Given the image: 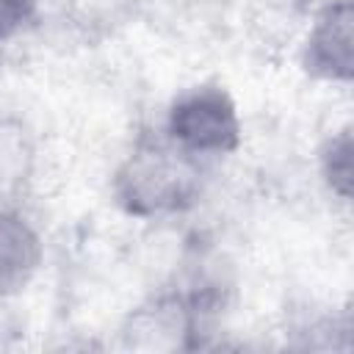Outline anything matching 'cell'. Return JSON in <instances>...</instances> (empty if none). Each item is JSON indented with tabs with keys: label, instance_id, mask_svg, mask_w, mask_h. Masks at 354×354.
Segmentation results:
<instances>
[{
	"label": "cell",
	"instance_id": "cell-1",
	"mask_svg": "<svg viewBox=\"0 0 354 354\" xmlns=\"http://www.w3.org/2000/svg\"><path fill=\"white\" fill-rule=\"evenodd\" d=\"M113 194L127 213L141 218L185 210L199 196L196 158L171 141H144L119 166Z\"/></svg>",
	"mask_w": 354,
	"mask_h": 354
},
{
	"label": "cell",
	"instance_id": "cell-2",
	"mask_svg": "<svg viewBox=\"0 0 354 354\" xmlns=\"http://www.w3.org/2000/svg\"><path fill=\"white\" fill-rule=\"evenodd\" d=\"M166 136L177 149L194 158L230 155L241 144V116L224 88L194 86L171 102Z\"/></svg>",
	"mask_w": 354,
	"mask_h": 354
},
{
	"label": "cell",
	"instance_id": "cell-3",
	"mask_svg": "<svg viewBox=\"0 0 354 354\" xmlns=\"http://www.w3.org/2000/svg\"><path fill=\"white\" fill-rule=\"evenodd\" d=\"M304 69L324 80L346 83L354 75V8L351 0L326 3L304 44Z\"/></svg>",
	"mask_w": 354,
	"mask_h": 354
},
{
	"label": "cell",
	"instance_id": "cell-4",
	"mask_svg": "<svg viewBox=\"0 0 354 354\" xmlns=\"http://www.w3.org/2000/svg\"><path fill=\"white\" fill-rule=\"evenodd\" d=\"M191 335H194V310L180 296H163L147 307H138L124 326L127 343L133 348H149V351L183 348Z\"/></svg>",
	"mask_w": 354,
	"mask_h": 354
},
{
	"label": "cell",
	"instance_id": "cell-5",
	"mask_svg": "<svg viewBox=\"0 0 354 354\" xmlns=\"http://www.w3.org/2000/svg\"><path fill=\"white\" fill-rule=\"evenodd\" d=\"M41 266V238L17 210H0V296L22 293Z\"/></svg>",
	"mask_w": 354,
	"mask_h": 354
},
{
	"label": "cell",
	"instance_id": "cell-6",
	"mask_svg": "<svg viewBox=\"0 0 354 354\" xmlns=\"http://www.w3.org/2000/svg\"><path fill=\"white\" fill-rule=\"evenodd\" d=\"M33 163V144L28 130L14 119H0V183L17 185L28 177Z\"/></svg>",
	"mask_w": 354,
	"mask_h": 354
},
{
	"label": "cell",
	"instance_id": "cell-7",
	"mask_svg": "<svg viewBox=\"0 0 354 354\" xmlns=\"http://www.w3.org/2000/svg\"><path fill=\"white\" fill-rule=\"evenodd\" d=\"M351 158H354V144L348 130H340L337 136H332L321 149V174L332 188V194H337L340 199L351 196V174H354Z\"/></svg>",
	"mask_w": 354,
	"mask_h": 354
},
{
	"label": "cell",
	"instance_id": "cell-8",
	"mask_svg": "<svg viewBox=\"0 0 354 354\" xmlns=\"http://www.w3.org/2000/svg\"><path fill=\"white\" fill-rule=\"evenodd\" d=\"M36 11V0H0V41L22 30Z\"/></svg>",
	"mask_w": 354,
	"mask_h": 354
}]
</instances>
